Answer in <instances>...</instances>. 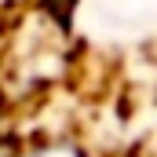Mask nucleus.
<instances>
[{
    "mask_svg": "<svg viewBox=\"0 0 157 157\" xmlns=\"http://www.w3.org/2000/svg\"><path fill=\"white\" fill-rule=\"evenodd\" d=\"M40 157H80L77 150H44Z\"/></svg>",
    "mask_w": 157,
    "mask_h": 157,
    "instance_id": "obj_1",
    "label": "nucleus"
}]
</instances>
